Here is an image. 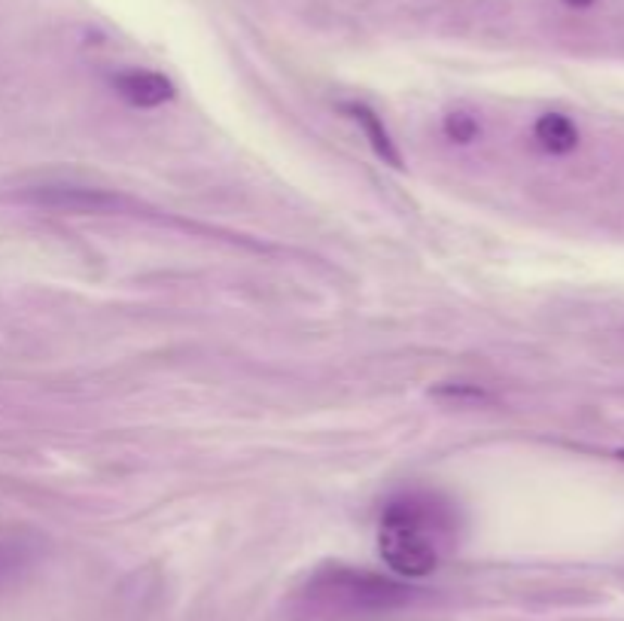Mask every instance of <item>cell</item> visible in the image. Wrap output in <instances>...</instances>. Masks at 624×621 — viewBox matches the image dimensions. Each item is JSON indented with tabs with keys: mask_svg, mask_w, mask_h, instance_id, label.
<instances>
[{
	"mask_svg": "<svg viewBox=\"0 0 624 621\" xmlns=\"http://www.w3.org/2000/svg\"><path fill=\"white\" fill-rule=\"evenodd\" d=\"M25 204L47 207V211H62V214H79V217H113L125 214L135 204L119 192H110L101 187H82V183H37L18 195Z\"/></svg>",
	"mask_w": 624,
	"mask_h": 621,
	"instance_id": "obj_3",
	"label": "cell"
},
{
	"mask_svg": "<svg viewBox=\"0 0 624 621\" xmlns=\"http://www.w3.org/2000/svg\"><path fill=\"white\" fill-rule=\"evenodd\" d=\"M566 7H576V10H582V7H591L594 0H563Z\"/></svg>",
	"mask_w": 624,
	"mask_h": 621,
	"instance_id": "obj_9",
	"label": "cell"
},
{
	"mask_svg": "<svg viewBox=\"0 0 624 621\" xmlns=\"http://www.w3.org/2000/svg\"><path fill=\"white\" fill-rule=\"evenodd\" d=\"M305 597L327 612L362 616V612H391V609L408 606L418 597V588H411L403 579L372 573V570L327 567L314 573Z\"/></svg>",
	"mask_w": 624,
	"mask_h": 621,
	"instance_id": "obj_2",
	"label": "cell"
},
{
	"mask_svg": "<svg viewBox=\"0 0 624 621\" xmlns=\"http://www.w3.org/2000/svg\"><path fill=\"white\" fill-rule=\"evenodd\" d=\"M344 113L362 128V135L369 140V147L378 153V159H384L393 168H403V155L396 150V140L391 138L384 119L372 107H366V104H344Z\"/></svg>",
	"mask_w": 624,
	"mask_h": 621,
	"instance_id": "obj_5",
	"label": "cell"
},
{
	"mask_svg": "<svg viewBox=\"0 0 624 621\" xmlns=\"http://www.w3.org/2000/svg\"><path fill=\"white\" fill-rule=\"evenodd\" d=\"M442 128H445V138L454 140V143H472V140L479 138V131H482L479 119H475L472 113H463V110L448 113Z\"/></svg>",
	"mask_w": 624,
	"mask_h": 621,
	"instance_id": "obj_7",
	"label": "cell"
},
{
	"mask_svg": "<svg viewBox=\"0 0 624 621\" xmlns=\"http://www.w3.org/2000/svg\"><path fill=\"white\" fill-rule=\"evenodd\" d=\"M533 138H536V143L551 155L573 153L578 147L576 125L570 123L566 116H561V113H546V116H539L536 125H533Z\"/></svg>",
	"mask_w": 624,
	"mask_h": 621,
	"instance_id": "obj_6",
	"label": "cell"
},
{
	"mask_svg": "<svg viewBox=\"0 0 624 621\" xmlns=\"http://www.w3.org/2000/svg\"><path fill=\"white\" fill-rule=\"evenodd\" d=\"M619 457H622V460H624V451H622V454H619Z\"/></svg>",
	"mask_w": 624,
	"mask_h": 621,
	"instance_id": "obj_10",
	"label": "cell"
},
{
	"mask_svg": "<svg viewBox=\"0 0 624 621\" xmlns=\"http://www.w3.org/2000/svg\"><path fill=\"white\" fill-rule=\"evenodd\" d=\"M25 548L18 543H10V540H0V582L3 579H10V575H16L22 570V563H25Z\"/></svg>",
	"mask_w": 624,
	"mask_h": 621,
	"instance_id": "obj_8",
	"label": "cell"
},
{
	"mask_svg": "<svg viewBox=\"0 0 624 621\" xmlns=\"http://www.w3.org/2000/svg\"><path fill=\"white\" fill-rule=\"evenodd\" d=\"M454 533L457 515L451 503L430 491H406L387 499L381 512L378 548L399 579H423L436 573Z\"/></svg>",
	"mask_w": 624,
	"mask_h": 621,
	"instance_id": "obj_1",
	"label": "cell"
},
{
	"mask_svg": "<svg viewBox=\"0 0 624 621\" xmlns=\"http://www.w3.org/2000/svg\"><path fill=\"white\" fill-rule=\"evenodd\" d=\"M113 89L123 101L138 110L162 107L174 98V83L156 71H123L113 77Z\"/></svg>",
	"mask_w": 624,
	"mask_h": 621,
	"instance_id": "obj_4",
	"label": "cell"
}]
</instances>
